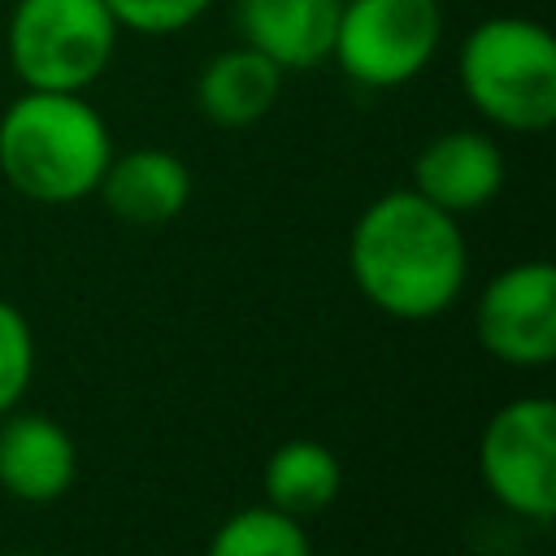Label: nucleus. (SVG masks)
<instances>
[{"instance_id": "f257e3e1", "label": "nucleus", "mask_w": 556, "mask_h": 556, "mask_svg": "<svg viewBox=\"0 0 556 556\" xmlns=\"http://www.w3.org/2000/svg\"><path fill=\"white\" fill-rule=\"evenodd\" d=\"M348 265L374 308L400 321H426L460 295L469 252L456 217L408 187L365 204L348 239Z\"/></svg>"}, {"instance_id": "f03ea898", "label": "nucleus", "mask_w": 556, "mask_h": 556, "mask_svg": "<svg viewBox=\"0 0 556 556\" xmlns=\"http://www.w3.org/2000/svg\"><path fill=\"white\" fill-rule=\"evenodd\" d=\"M113 156L104 117L83 91H22L0 113V174L39 204H74L100 187Z\"/></svg>"}, {"instance_id": "7ed1b4c3", "label": "nucleus", "mask_w": 556, "mask_h": 556, "mask_svg": "<svg viewBox=\"0 0 556 556\" xmlns=\"http://www.w3.org/2000/svg\"><path fill=\"white\" fill-rule=\"evenodd\" d=\"M460 87L486 122L547 130L556 122V39L530 17H486L460 43Z\"/></svg>"}, {"instance_id": "20e7f679", "label": "nucleus", "mask_w": 556, "mask_h": 556, "mask_svg": "<svg viewBox=\"0 0 556 556\" xmlns=\"http://www.w3.org/2000/svg\"><path fill=\"white\" fill-rule=\"evenodd\" d=\"M117 43L104 0H17L9 17V61L30 91L91 87Z\"/></svg>"}, {"instance_id": "39448f33", "label": "nucleus", "mask_w": 556, "mask_h": 556, "mask_svg": "<svg viewBox=\"0 0 556 556\" xmlns=\"http://www.w3.org/2000/svg\"><path fill=\"white\" fill-rule=\"evenodd\" d=\"M439 39V0H343L330 61L361 87H400L430 65Z\"/></svg>"}, {"instance_id": "423d86ee", "label": "nucleus", "mask_w": 556, "mask_h": 556, "mask_svg": "<svg viewBox=\"0 0 556 556\" xmlns=\"http://www.w3.org/2000/svg\"><path fill=\"white\" fill-rule=\"evenodd\" d=\"M478 473L486 491L517 517L552 521L556 513V404L521 395L495 408L478 439Z\"/></svg>"}, {"instance_id": "0eeeda50", "label": "nucleus", "mask_w": 556, "mask_h": 556, "mask_svg": "<svg viewBox=\"0 0 556 556\" xmlns=\"http://www.w3.org/2000/svg\"><path fill=\"white\" fill-rule=\"evenodd\" d=\"M473 330L504 365H547L556 356V269L547 261L500 269L478 300Z\"/></svg>"}, {"instance_id": "6e6552de", "label": "nucleus", "mask_w": 556, "mask_h": 556, "mask_svg": "<svg viewBox=\"0 0 556 556\" xmlns=\"http://www.w3.org/2000/svg\"><path fill=\"white\" fill-rule=\"evenodd\" d=\"M504 187V156L482 130L434 135L413 161V191L443 213H473L491 204Z\"/></svg>"}, {"instance_id": "1a4fd4ad", "label": "nucleus", "mask_w": 556, "mask_h": 556, "mask_svg": "<svg viewBox=\"0 0 556 556\" xmlns=\"http://www.w3.org/2000/svg\"><path fill=\"white\" fill-rule=\"evenodd\" d=\"M78 447L48 413H4L0 426V486L26 504H52L74 486Z\"/></svg>"}, {"instance_id": "9d476101", "label": "nucleus", "mask_w": 556, "mask_h": 556, "mask_svg": "<svg viewBox=\"0 0 556 556\" xmlns=\"http://www.w3.org/2000/svg\"><path fill=\"white\" fill-rule=\"evenodd\" d=\"M339 9L343 0H239L235 26L278 70H308L330 61Z\"/></svg>"}, {"instance_id": "9b49d317", "label": "nucleus", "mask_w": 556, "mask_h": 556, "mask_svg": "<svg viewBox=\"0 0 556 556\" xmlns=\"http://www.w3.org/2000/svg\"><path fill=\"white\" fill-rule=\"evenodd\" d=\"M96 191H100L104 208L117 222H126V226H165L187 208L191 174L165 148H135V152L109 156Z\"/></svg>"}, {"instance_id": "f8f14e48", "label": "nucleus", "mask_w": 556, "mask_h": 556, "mask_svg": "<svg viewBox=\"0 0 556 556\" xmlns=\"http://www.w3.org/2000/svg\"><path fill=\"white\" fill-rule=\"evenodd\" d=\"M278 91H282V70L248 43L217 52L195 78L200 113L213 126H226V130L256 126L278 104Z\"/></svg>"}, {"instance_id": "ddd939ff", "label": "nucleus", "mask_w": 556, "mask_h": 556, "mask_svg": "<svg viewBox=\"0 0 556 556\" xmlns=\"http://www.w3.org/2000/svg\"><path fill=\"white\" fill-rule=\"evenodd\" d=\"M343 482V465L339 456L317 443V439H287L269 452L261 486H265V504L291 517H313L321 513Z\"/></svg>"}, {"instance_id": "4468645a", "label": "nucleus", "mask_w": 556, "mask_h": 556, "mask_svg": "<svg viewBox=\"0 0 556 556\" xmlns=\"http://www.w3.org/2000/svg\"><path fill=\"white\" fill-rule=\"evenodd\" d=\"M204 556H313V543L300 517L256 504V508L230 513L208 539Z\"/></svg>"}, {"instance_id": "2eb2a0df", "label": "nucleus", "mask_w": 556, "mask_h": 556, "mask_svg": "<svg viewBox=\"0 0 556 556\" xmlns=\"http://www.w3.org/2000/svg\"><path fill=\"white\" fill-rule=\"evenodd\" d=\"M35 374V334L17 304L0 300V417L17 408Z\"/></svg>"}, {"instance_id": "dca6fc26", "label": "nucleus", "mask_w": 556, "mask_h": 556, "mask_svg": "<svg viewBox=\"0 0 556 556\" xmlns=\"http://www.w3.org/2000/svg\"><path fill=\"white\" fill-rule=\"evenodd\" d=\"M117 30H139V35H174L187 30L213 0H104Z\"/></svg>"}]
</instances>
